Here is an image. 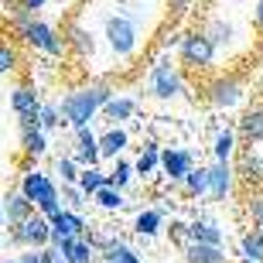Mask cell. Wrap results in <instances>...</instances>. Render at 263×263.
<instances>
[{
    "instance_id": "6da1fadb",
    "label": "cell",
    "mask_w": 263,
    "mask_h": 263,
    "mask_svg": "<svg viewBox=\"0 0 263 263\" xmlns=\"http://www.w3.org/2000/svg\"><path fill=\"white\" fill-rule=\"evenodd\" d=\"M113 96H117V92H113L106 82H89V86H82V89H72V92L59 103L62 117H65V127H72V130L89 127Z\"/></svg>"
},
{
    "instance_id": "7a4b0ae2",
    "label": "cell",
    "mask_w": 263,
    "mask_h": 263,
    "mask_svg": "<svg viewBox=\"0 0 263 263\" xmlns=\"http://www.w3.org/2000/svg\"><path fill=\"white\" fill-rule=\"evenodd\" d=\"M144 89H147L151 99H161V103H171V99L188 96L185 72H181V65H175V62L167 59V51H161V55L154 59V65H151V72H147Z\"/></svg>"
},
{
    "instance_id": "3957f363",
    "label": "cell",
    "mask_w": 263,
    "mask_h": 263,
    "mask_svg": "<svg viewBox=\"0 0 263 263\" xmlns=\"http://www.w3.org/2000/svg\"><path fill=\"white\" fill-rule=\"evenodd\" d=\"M21 192L34 202L38 212L48 215V219H55V215L65 209V205H62V188H59V181H55L48 171H38V167L28 171V175L21 178Z\"/></svg>"
},
{
    "instance_id": "277c9868",
    "label": "cell",
    "mask_w": 263,
    "mask_h": 263,
    "mask_svg": "<svg viewBox=\"0 0 263 263\" xmlns=\"http://www.w3.org/2000/svg\"><path fill=\"white\" fill-rule=\"evenodd\" d=\"M103 38L117 59H134L137 45H140V24L130 17L127 10H117L103 21Z\"/></svg>"
},
{
    "instance_id": "5b68a950",
    "label": "cell",
    "mask_w": 263,
    "mask_h": 263,
    "mask_svg": "<svg viewBox=\"0 0 263 263\" xmlns=\"http://www.w3.org/2000/svg\"><path fill=\"white\" fill-rule=\"evenodd\" d=\"M14 38H21L28 48L41 51V55H51V59H62V55L68 51V38L59 28H51L48 21H41V17H31Z\"/></svg>"
},
{
    "instance_id": "8992f818",
    "label": "cell",
    "mask_w": 263,
    "mask_h": 263,
    "mask_svg": "<svg viewBox=\"0 0 263 263\" xmlns=\"http://www.w3.org/2000/svg\"><path fill=\"white\" fill-rule=\"evenodd\" d=\"M215 55H219V48H215L212 38L205 34V28L188 31L185 38H181V45H178V62H181V68H188V72H209Z\"/></svg>"
},
{
    "instance_id": "52a82bcc",
    "label": "cell",
    "mask_w": 263,
    "mask_h": 263,
    "mask_svg": "<svg viewBox=\"0 0 263 263\" xmlns=\"http://www.w3.org/2000/svg\"><path fill=\"white\" fill-rule=\"evenodd\" d=\"M7 229H10L7 239L17 243L21 250H24V246H48L51 243V219L45 212H31L24 222L7 226Z\"/></svg>"
},
{
    "instance_id": "ba28073f",
    "label": "cell",
    "mask_w": 263,
    "mask_h": 263,
    "mask_svg": "<svg viewBox=\"0 0 263 263\" xmlns=\"http://www.w3.org/2000/svg\"><path fill=\"white\" fill-rule=\"evenodd\" d=\"M243 79L239 76H215L209 86H205V99L212 103L215 109H233L239 106V99H243Z\"/></svg>"
},
{
    "instance_id": "9c48e42d",
    "label": "cell",
    "mask_w": 263,
    "mask_h": 263,
    "mask_svg": "<svg viewBox=\"0 0 263 263\" xmlns=\"http://www.w3.org/2000/svg\"><path fill=\"white\" fill-rule=\"evenodd\" d=\"M89 226L86 219H82V212L79 209H62L55 219H51V243L62 246L65 239H72V236H86Z\"/></svg>"
},
{
    "instance_id": "30bf717a",
    "label": "cell",
    "mask_w": 263,
    "mask_h": 263,
    "mask_svg": "<svg viewBox=\"0 0 263 263\" xmlns=\"http://www.w3.org/2000/svg\"><path fill=\"white\" fill-rule=\"evenodd\" d=\"M233 185H236V167L229 161H212L209 164V198L226 202L233 195Z\"/></svg>"
},
{
    "instance_id": "8fae6325",
    "label": "cell",
    "mask_w": 263,
    "mask_h": 263,
    "mask_svg": "<svg viewBox=\"0 0 263 263\" xmlns=\"http://www.w3.org/2000/svg\"><path fill=\"white\" fill-rule=\"evenodd\" d=\"M68 154L76 157L82 167H89V164H99L103 161V151H99V137L92 134L89 127H82V130H76V140H72V151Z\"/></svg>"
},
{
    "instance_id": "7c38bea8",
    "label": "cell",
    "mask_w": 263,
    "mask_h": 263,
    "mask_svg": "<svg viewBox=\"0 0 263 263\" xmlns=\"http://www.w3.org/2000/svg\"><path fill=\"white\" fill-rule=\"evenodd\" d=\"M161 167H164L167 181H185V175L195 167L192 154H188L185 147H167L164 154H161Z\"/></svg>"
},
{
    "instance_id": "4fadbf2b",
    "label": "cell",
    "mask_w": 263,
    "mask_h": 263,
    "mask_svg": "<svg viewBox=\"0 0 263 263\" xmlns=\"http://www.w3.org/2000/svg\"><path fill=\"white\" fill-rule=\"evenodd\" d=\"M181 253H185V263H229L222 243H195L192 239L181 246Z\"/></svg>"
},
{
    "instance_id": "5bb4252c",
    "label": "cell",
    "mask_w": 263,
    "mask_h": 263,
    "mask_svg": "<svg viewBox=\"0 0 263 263\" xmlns=\"http://www.w3.org/2000/svg\"><path fill=\"white\" fill-rule=\"evenodd\" d=\"M62 253H65V263H99V250L92 246L89 236H72L62 243Z\"/></svg>"
},
{
    "instance_id": "9a60e30c",
    "label": "cell",
    "mask_w": 263,
    "mask_h": 263,
    "mask_svg": "<svg viewBox=\"0 0 263 263\" xmlns=\"http://www.w3.org/2000/svg\"><path fill=\"white\" fill-rule=\"evenodd\" d=\"M130 147V134L123 130V123H113L106 134L99 137V151H103V161H117L123 157V151Z\"/></svg>"
},
{
    "instance_id": "2e32d148",
    "label": "cell",
    "mask_w": 263,
    "mask_h": 263,
    "mask_svg": "<svg viewBox=\"0 0 263 263\" xmlns=\"http://www.w3.org/2000/svg\"><path fill=\"white\" fill-rule=\"evenodd\" d=\"M65 38H68V51H76L79 59H92L96 55V34L86 24H68Z\"/></svg>"
},
{
    "instance_id": "e0dca14e",
    "label": "cell",
    "mask_w": 263,
    "mask_h": 263,
    "mask_svg": "<svg viewBox=\"0 0 263 263\" xmlns=\"http://www.w3.org/2000/svg\"><path fill=\"white\" fill-rule=\"evenodd\" d=\"M31 212H38V209H34V202H31V198L24 195L21 188H17V192H7V195H4V215H7V226L24 222Z\"/></svg>"
},
{
    "instance_id": "ac0fdd59",
    "label": "cell",
    "mask_w": 263,
    "mask_h": 263,
    "mask_svg": "<svg viewBox=\"0 0 263 263\" xmlns=\"http://www.w3.org/2000/svg\"><path fill=\"white\" fill-rule=\"evenodd\" d=\"M10 106L17 117H41V96L31 86H17L10 92Z\"/></svg>"
},
{
    "instance_id": "d6986e66",
    "label": "cell",
    "mask_w": 263,
    "mask_h": 263,
    "mask_svg": "<svg viewBox=\"0 0 263 263\" xmlns=\"http://www.w3.org/2000/svg\"><path fill=\"white\" fill-rule=\"evenodd\" d=\"M21 151L28 161H38V157L48 154V130L41 127H31V130H21Z\"/></svg>"
},
{
    "instance_id": "ffe728a7",
    "label": "cell",
    "mask_w": 263,
    "mask_h": 263,
    "mask_svg": "<svg viewBox=\"0 0 263 263\" xmlns=\"http://www.w3.org/2000/svg\"><path fill=\"white\" fill-rule=\"evenodd\" d=\"M161 229H164V215L157 212V209H144V212H137L134 233L140 236V239H151V236H157Z\"/></svg>"
},
{
    "instance_id": "44dd1931",
    "label": "cell",
    "mask_w": 263,
    "mask_h": 263,
    "mask_svg": "<svg viewBox=\"0 0 263 263\" xmlns=\"http://www.w3.org/2000/svg\"><path fill=\"white\" fill-rule=\"evenodd\" d=\"M134 113H137V99H130V96H113L103 106V120H109V123H123Z\"/></svg>"
},
{
    "instance_id": "7402d4cb",
    "label": "cell",
    "mask_w": 263,
    "mask_h": 263,
    "mask_svg": "<svg viewBox=\"0 0 263 263\" xmlns=\"http://www.w3.org/2000/svg\"><path fill=\"white\" fill-rule=\"evenodd\" d=\"M99 260H109V263H144V256L137 253L134 246H127L123 239H117V236H113V239H109V246L99 253Z\"/></svg>"
},
{
    "instance_id": "603a6c76",
    "label": "cell",
    "mask_w": 263,
    "mask_h": 263,
    "mask_svg": "<svg viewBox=\"0 0 263 263\" xmlns=\"http://www.w3.org/2000/svg\"><path fill=\"white\" fill-rule=\"evenodd\" d=\"M239 134L246 144H263V109H246L239 117Z\"/></svg>"
},
{
    "instance_id": "cb8c5ba5",
    "label": "cell",
    "mask_w": 263,
    "mask_h": 263,
    "mask_svg": "<svg viewBox=\"0 0 263 263\" xmlns=\"http://www.w3.org/2000/svg\"><path fill=\"white\" fill-rule=\"evenodd\" d=\"M161 144H154V140H147L144 147H140V157L134 161V167H137V175L140 178H147V175H154L157 167H161Z\"/></svg>"
},
{
    "instance_id": "d4e9b609",
    "label": "cell",
    "mask_w": 263,
    "mask_h": 263,
    "mask_svg": "<svg viewBox=\"0 0 263 263\" xmlns=\"http://www.w3.org/2000/svg\"><path fill=\"white\" fill-rule=\"evenodd\" d=\"M236 175L243 178V181H250V185L263 188V161L253 154V151H246V154L239 157V164H236Z\"/></svg>"
},
{
    "instance_id": "484cf974",
    "label": "cell",
    "mask_w": 263,
    "mask_h": 263,
    "mask_svg": "<svg viewBox=\"0 0 263 263\" xmlns=\"http://www.w3.org/2000/svg\"><path fill=\"white\" fill-rule=\"evenodd\" d=\"M205 34L212 38V45H215L219 51L229 48V45L236 41V28L229 24V21H222V17H212V21H209V24H205Z\"/></svg>"
},
{
    "instance_id": "4316f807",
    "label": "cell",
    "mask_w": 263,
    "mask_h": 263,
    "mask_svg": "<svg viewBox=\"0 0 263 263\" xmlns=\"http://www.w3.org/2000/svg\"><path fill=\"white\" fill-rule=\"evenodd\" d=\"M188 236L195 239V243H222V229L212 222V219H195V222H188ZM188 239V243H192Z\"/></svg>"
},
{
    "instance_id": "83f0119b",
    "label": "cell",
    "mask_w": 263,
    "mask_h": 263,
    "mask_svg": "<svg viewBox=\"0 0 263 263\" xmlns=\"http://www.w3.org/2000/svg\"><path fill=\"white\" fill-rule=\"evenodd\" d=\"M92 202L103 209V212H120L123 205H127V195H123V188H117V185H103L92 195Z\"/></svg>"
},
{
    "instance_id": "f1b7e54d",
    "label": "cell",
    "mask_w": 263,
    "mask_h": 263,
    "mask_svg": "<svg viewBox=\"0 0 263 263\" xmlns=\"http://www.w3.org/2000/svg\"><path fill=\"white\" fill-rule=\"evenodd\" d=\"M181 188H185V195H192V198L209 195V167H192L185 175V181H181Z\"/></svg>"
},
{
    "instance_id": "f546056e",
    "label": "cell",
    "mask_w": 263,
    "mask_h": 263,
    "mask_svg": "<svg viewBox=\"0 0 263 263\" xmlns=\"http://www.w3.org/2000/svg\"><path fill=\"white\" fill-rule=\"evenodd\" d=\"M134 175H137L134 161H127V157H117V161H113V171H106V185L127 188L130 181H134Z\"/></svg>"
},
{
    "instance_id": "4dcf8cb0",
    "label": "cell",
    "mask_w": 263,
    "mask_h": 263,
    "mask_svg": "<svg viewBox=\"0 0 263 263\" xmlns=\"http://www.w3.org/2000/svg\"><path fill=\"white\" fill-rule=\"evenodd\" d=\"M51 175L59 178L62 185H72V181H79V175H82V164H79L72 154H62L59 161H55V167H51Z\"/></svg>"
},
{
    "instance_id": "1f68e13d",
    "label": "cell",
    "mask_w": 263,
    "mask_h": 263,
    "mask_svg": "<svg viewBox=\"0 0 263 263\" xmlns=\"http://www.w3.org/2000/svg\"><path fill=\"white\" fill-rule=\"evenodd\" d=\"M21 65V51L10 38H0V76H14Z\"/></svg>"
},
{
    "instance_id": "d6a6232c",
    "label": "cell",
    "mask_w": 263,
    "mask_h": 263,
    "mask_svg": "<svg viewBox=\"0 0 263 263\" xmlns=\"http://www.w3.org/2000/svg\"><path fill=\"white\" fill-rule=\"evenodd\" d=\"M106 185V171H99V164H89V167H82V175H79V188L86 192L89 198L96 195L99 188Z\"/></svg>"
},
{
    "instance_id": "836d02e7",
    "label": "cell",
    "mask_w": 263,
    "mask_h": 263,
    "mask_svg": "<svg viewBox=\"0 0 263 263\" xmlns=\"http://www.w3.org/2000/svg\"><path fill=\"white\" fill-rule=\"evenodd\" d=\"M212 154H215V161H233V154H236V130H219L215 134V144H212Z\"/></svg>"
},
{
    "instance_id": "e575fe53",
    "label": "cell",
    "mask_w": 263,
    "mask_h": 263,
    "mask_svg": "<svg viewBox=\"0 0 263 263\" xmlns=\"http://www.w3.org/2000/svg\"><path fill=\"white\" fill-rule=\"evenodd\" d=\"M239 256H250V260L263 263V229H253L239 239Z\"/></svg>"
},
{
    "instance_id": "d590c367",
    "label": "cell",
    "mask_w": 263,
    "mask_h": 263,
    "mask_svg": "<svg viewBox=\"0 0 263 263\" xmlns=\"http://www.w3.org/2000/svg\"><path fill=\"white\" fill-rule=\"evenodd\" d=\"M65 127V117H62L59 103H41V130H62Z\"/></svg>"
},
{
    "instance_id": "8d00e7d4",
    "label": "cell",
    "mask_w": 263,
    "mask_h": 263,
    "mask_svg": "<svg viewBox=\"0 0 263 263\" xmlns=\"http://www.w3.org/2000/svg\"><path fill=\"white\" fill-rule=\"evenodd\" d=\"M86 202H92V198L79 188V181H72V185H62V205L65 209H82Z\"/></svg>"
},
{
    "instance_id": "74e56055",
    "label": "cell",
    "mask_w": 263,
    "mask_h": 263,
    "mask_svg": "<svg viewBox=\"0 0 263 263\" xmlns=\"http://www.w3.org/2000/svg\"><path fill=\"white\" fill-rule=\"evenodd\" d=\"M246 212H250V219H253L256 229H263V188H253V192H250V198H246Z\"/></svg>"
},
{
    "instance_id": "f35d334b",
    "label": "cell",
    "mask_w": 263,
    "mask_h": 263,
    "mask_svg": "<svg viewBox=\"0 0 263 263\" xmlns=\"http://www.w3.org/2000/svg\"><path fill=\"white\" fill-rule=\"evenodd\" d=\"M167 233H171V239H175V243H181V246H185L188 239H192V236H188V222H181V219H175Z\"/></svg>"
},
{
    "instance_id": "ab89813d",
    "label": "cell",
    "mask_w": 263,
    "mask_h": 263,
    "mask_svg": "<svg viewBox=\"0 0 263 263\" xmlns=\"http://www.w3.org/2000/svg\"><path fill=\"white\" fill-rule=\"evenodd\" d=\"M17 263H41V246H24L17 253Z\"/></svg>"
},
{
    "instance_id": "60d3db41",
    "label": "cell",
    "mask_w": 263,
    "mask_h": 263,
    "mask_svg": "<svg viewBox=\"0 0 263 263\" xmlns=\"http://www.w3.org/2000/svg\"><path fill=\"white\" fill-rule=\"evenodd\" d=\"M253 24L256 31H263V0H256V7H253Z\"/></svg>"
},
{
    "instance_id": "b9f144b4",
    "label": "cell",
    "mask_w": 263,
    "mask_h": 263,
    "mask_svg": "<svg viewBox=\"0 0 263 263\" xmlns=\"http://www.w3.org/2000/svg\"><path fill=\"white\" fill-rule=\"evenodd\" d=\"M21 4H24V7L31 10V14H38V10L45 7V0H21Z\"/></svg>"
},
{
    "instance_id": "7bdbcfd3",
    "label": "cell",
    "mask_w": 263,
    "mask_h": 263,
    "mask_svg": "<svg viewBox=\"0 0 263 263\" xmlns=\"http://www.w3.org/2000/svg\"><path fill=\"white\" fill-rule=\"evenodd\" d=\"M167 4H171V7L178 10V14H185V10L192 7V0H167Z\"/></svg>"
},
{
    "instance_id": "ee69618b",
    "label": "cell",
    "mask_w": 263,
    "mask_h": 263,
    "mask_svg": "<svg viewBox=\"0 0 263 263\" xmlns=\"http://www.w3.org/2000/svg\"><path fill=\"white\" fill-rule=\"evenodd\" d=\"M7 226V215H4V198H0V229Z\"/></svg>"
},
{
    "instance_id": "f6af8a7d",
    "label": "cell",
    "mask_w": 263,
    "mask_h": 263,
    "mask_svg": "<svg viewBox=\"0 0 263 263\" xmlns=\"http://www.w3.org/2000/svg\"><path fill=\"white\" fill-rule=\"evenodd\" d=\"M0 263H17V256H0Z\"/></svg>"
},
{
    "instance_id": "bcb514c9",
    "label": "cell",
    "mask_w": 263,
    "mask_h": 263,
    "mask_svg": "<svg viewBox=\"0 0 263 263\" xmlns=\"http://www.w3.org/2000/svg\"><path fill=\"white\" fill-rule=\"evenodd\" d=\"M113 4H120V7H127V4H134V0H113Z\"/></svg>"
},
{
    "instance_id": "7dc6e473",
    "label": "cell",
    "mask_w": 263,
    "mask_h": 263,
    "mask_svg": "<svg viewBox=\"0 0 263 263\" xmlns=\"http://www.w3.org/2000/svg\"><path fill=\"white\" fill-rule=\"evenodd\" d=\"M243 263H256V260H250V256H243Z\"/></svg>"
},
{
    "instance_id": "c3c4849f",
    "label": "cell",
    "mask_w": 263,
    "mask_h": 263,
    "mask_svg": "<svg viewBox=\"0 0 263 263\" xmlns=\"http://www.w3.org/2000/svg\"><path fill=\"white\" fill-rule=\"evenodd\" d=\"M7 4H21V0H7Z\"/></svg>"
},
{
    "instance_id": "681fc988",
    "label": "cell",
    "mask_w": 263,
    "mask_h": 263,
    "mask_svg": "<svg viewBox=\"0 0 263 263\" xmlns=\"http://www.w3.org/2000/svg\"><path fill=\"white\" fill-rule=\"evenodd\" d=\"M0 250H4V239H0Z\"/></svg>"
},
{
    "instance_id": "f907efd6",
    "label": "cell",
    "mask_w": 263,
    "mask_h": 263,
    "mask_svg": "<svg viewBox=\"0 0 263 263\" xmlns=\"http://www.w3.org/2000/svg\"><path fill=\"white\" fill-rule=\"evenodd\" d=\"M99 263H109V260H99Z\"/></svg>"
}]
</instances>
